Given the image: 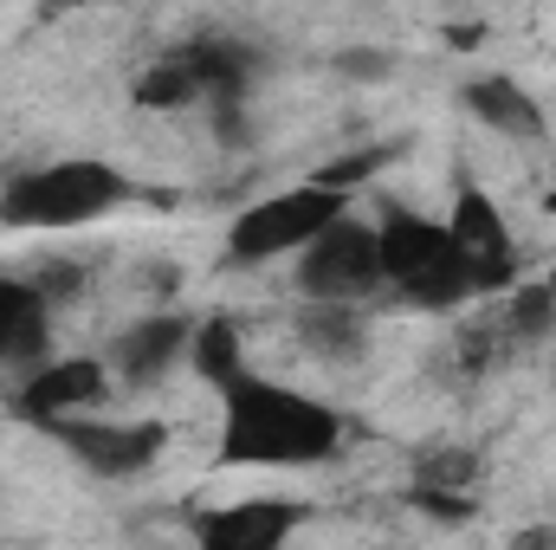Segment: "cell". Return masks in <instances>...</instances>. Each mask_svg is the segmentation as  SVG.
Instances as JSON below:
<instances>
[{"instance_id": "1", "label": "cell", "mask_w": 556, "mask_h": 550, "mask_svg": "<svg viewBox=\"0 0 556 550\" xmlns=\"http://www.w3.org/2000/svg\"><path fill=\"white\" fill-rule=\"evenodd\" d=\"M220 389V466H317L343 440V414L317 396L253 376L247 363Z\"/></svg>"}, {"instance_id": "2", "label": "cell", "mask_w": 556, "mask_h": 550, "mask_svg": "<svg viewBox=\"0 0 556 550\" xmlns=\"http://www.w3.org/2000/svg\"><path fill=\"white\" fill-rule=\"evenodd\" d=\"M376 234H382V285L402 304H415V311H459L472 298H492V278L459 253L446 221L389 208Z\"/></svg>"}, {"instance_id": "3", "label": "cell", "mask_w": 556, "mask_h": 550, "mask_svg": "<svg viewBox=\"0 0 556 550\" xmlns=\"http://www.w3.org/2000/svg\"><path fill=\"white\" fill-rule=\"evenodd\" d=\"M130 201V175L98 162V155H65L46 168H26L0 188V221L26 227V234H72L104 221L111 208Z\"/></svg>"}, {"instance_id": "4", "label": "cell", "mask_w": 556, "mask_h": 550, "mask_svg": "<svg viewBox=\"0 0 556 550\" xmlns=\"http://www.w3.org/2000/svg\"><path fill=\"white\" fill-rule=\"evenodd\" d=\"M253 72H260V52H253L247 39L201 33V39L168 46L155 65H142L137 104L142 111H188V104H220V111H233V104H247Z\"/></svg>"}, {"instance_id": "5", "label": "cell", "mask_w": 556, "mask_h": 550, "mask_svg": "<svg viewBox=\"0 0 556 550\" xmlns=\"http://www.w3.org/2000/svg\"><path fill=\"white\" fill-rule=\"evenodd\" d=\"M337 214H350V195L330 188V182H304V188H278V195H260L253 208L233 214L227 227V266H266V260H291L304 253Z\"/></svg>"}, {"instance_id": "6", "label": "cell", "mask_w": 556, "mask_h": 550, "mask_svg": "<svg viewBox=\"0 0 556 550\" xmlns=\"http://www.w3.org/2000/svg\"><path fill=\"white\" fill-rule=\"evenodd\" d=\"M298 291L304 298H337V304H369L382 291V234L356 214H337L298 253Z\"/></svg>"}, {"instance_id": "7", "label": "cell", "mask_w": 556, "mask_h": 550, "mask_svg": "<svg viewBox=\"0 0 556 550\" xmlns=\"http://www.w3.org/2000/svg\"><path fill=\"white\" fill-rule=\"evenodd\" d=\"M52 440L72 447V460L98 479H137L162 460L168 447V427L162 421H91V414H65L46 427Z\"/></svg>"}, {"instance_id": "8", "label": "cell", "mask_w": 556, "mask_h": 550, "mask_svg": "<svg viewBox=\"0 0 556 550\" xmlns=\"http://www.w3.org/2000/svg\"><path fill=\"white\" fill-rule=\"evenodd\" d=\"M111 396V363L104 357H46L33 370H20L13 389V414L33 427H52L65 414H91Z\"/></svg>"}, {"instance_id": "9", "label": "cell", "mask_w": 556, "mask_h": 550, "mask_svg": "<svg viewBox=\"0 0 556 550\" xmlns=\"http://www.w3.org/2000/svg\"><path fill=\"white\" fill-rule=\"evenodd\" d=\"M446 227H453L459 253H466L479 273L492 278V291L518 285V240H511V221H505V208H498V201H492L479 182H459Z\"/></svg>"}, {"instance_id": "10", "label": "cell", "mask_w": 556, "mask_h": 550, "mask_svg": "<svg viewBox=\"0 0 556 550\" xmlns=\"http://www.w3.org/2000/svg\"><path fill=\"white\" fill-rule=\"evenodd\" d=\"M188 343H194V317H181V311L137 317V324L117 330V343L104 350L111 383H124V389H149V383H162V376L188 357Z\"/></svg>"}, {"instance_id": "11", "label": "cell", "mask_w": 556, "mask_h": 550, "mask_svg": "<svg viewBox=\"0 0 556 550\" xmlns=\"http://www.w3.org/2000/svg\"><path fill=\"white\" fill-rule=\"evenodd\" d=\"M52 357V291L39 278L0 273V370H33Z\"/></svg>"}, {"instance_id": "12", "label": "cell", "mask_w": 556, "mask_h": 550, "mask_svg": "<svg viewBox=\"0 0 556 550\" xmlns=\"http://www.w3.org/2000/svg\"><path fill=\"white\" fill-rule=\"evenodd\" d=\"M298 525H304V505L298 499H240V505L201 512L194 518V538L207 550H273Z\"/></svg>"}, {"instance_id": "13", "label": "cell", "mask_w": 556, "mask_h": 550, "mask_svg": "<svg viewBox=\"0 0 556 550\" xmlns=\"http://www.w3.org/2000/svg\"><path fill=\"white\" fill-rule=\"evenodd\" d=\"M459 104L492 130V137H511V142H544L551 130V117H544V104L518 85V78H505V72H485V78H472L466 91H459Z\"/></svg>"}, {"instance_id": "14", "label": "cell", "mask_w": 556, "mask_h": 550, "mask_svg": "<svg viewBox=\"0 0 556 550\" xmlns=\"http://www.w3.org/2000/svg\"><path fill=\"white\" fill-rule=\"evenodd\" d=\"M472 479H479V453H466V447H433V453H420L415 460V486H408V499H415L420 512L459 525V518L472 512V505H466Z\"/></svg>"}, {"instance_id": "15", "label": "cell", "mask_w": 556, "mask_h": 550, "mask_svg": "<svg viewBox=\"0 0 556 550\" xmlns=\"http://www.w3.org/2000/svg\"><path fill=\"white\" fill-rule=\"evenodd\" d=\"M298 337L311 357L324 363H356L363 357V304H337V298H304Z\"/></svg>"}, {"instance_id": "16", "label": "cell", "mask_w": 556, "mask_h": 550, "mask_svg": "<svg viewBox=\"0 0 556 550\" xmlns=\"http://www.w3.org/2000/svg\"><path fill=\"white\" fill-rule=\"evenodd\" d=\"M188 363L207 376V383H220V376H233L240 370V330L227 324V317H207V324H194V343H188Z\"/></svg>"}, {"instance_id": "17", "label": "cell", "mask_w": 556, "mask_h": 550, "mask_svg": "<svg viewBox=\"0 0 556 550\" xmlns=\"http://www.w3.org/2000/svg\"><path fill=\"white\" fill-rule=\"evenodd\" d=\"M382 162H389V149H363V155H350V162H330V168H317V182H330V188H356V182H369V175H382Z\"/></svg>"}, {"instance_id": "18", "label": "cell", "mask_w": 556, "mask_h": 550, "mask_svg": "<svg viewBox=\"0 0 556 550\" xmlns=\"http://www.w3.org/2000/svg\"><path fill=\"white\" fill-rule=\"evenodd\" d=\"M78 7H91V0H78Z\"/></svg>"}]
</instances>
